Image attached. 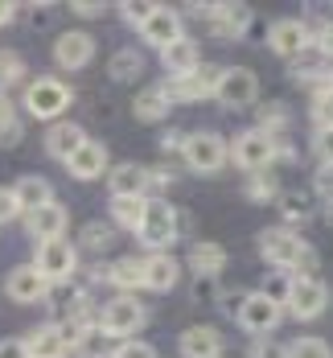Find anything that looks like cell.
I'll list each match as a JSON object with an SVG mask.
<instances>
[{"label": "cell", "mask_w": 333, "mask_h": 358, "mask_svg": "<svg viewBox=\"0 0 333 358\" xmlns=\"http://www.w3.org/2000/svg\"><path fill=\"white\" fill-rule=\"evenodd\" d=\"M99 329L108 334V338H124V342H132V334H140L148 325V309L136 301V296H111L108 305L99 309Z\"/></svg>", "instance_id": "6da1fadb"}, {"label": "cell", "mask_w": 333, "mask_h": 358, "mask_svg": "<svg viewBox=\"0 0 333 358\" xmlns=\"http://www.w3.org/2000/svg\"><path fill=\"white\" fill-rule=\"evenodd\" d=\"M309 243L296 235V231H288V227H267L263 235H259V255L272 264V268H280V272H296V264L309 255Z\"/></svg>", "instance_id": "7a4b0ae2"}, {"label": "cell", "mask_w": 333, "mask_h": 358, "mask_svg": "<svg viewBox=\"0 0 333 358\" xmlns=\"http://www.w3.org/2000/svg\"><path fill=\"white\" fill-rule=\"evenodd\" d=\"M219 66H198V71L189 74H169L165 83H161V91H165V99L169 103H198V99H210L214 95V87H219Z\"/></svg>", "instance_id": "3957f363"}, {"label": "cell", "mask_w": 333, "mask_h": 358, "mask_svg": "<svg viewBox=\"0 0 333 358\" xmlns=\"http://www.w3.org/2000/svg\"><path fill=\"white\" fill-rule=\"evenodd\" d=\"M74 103V91L62 83V78H34L29 83V91H25V108H29V115H37V120H58L62 111Z\"/></svg>", "instance_id": "277c9868"}, {"label": "cell", "mask_w": 333, "mask_h": 358, "mask_svg": "<svg viewBox=\"0 0 333 358\" xmlns=\"http://www.w3.org/2000/svg\"><path fill=\"white\" fill-rule=\"evenodd\" d=\"M226 161H235V165L247 169V173H259V169H267V165L276 161V144H272L267 132H259V128L239 132L235 141L226 144Z\"/></svg>", "instance_id": "5b68a950"}, {"label": "cell", "mask_w": 333, "mask_h": 358, "mask_svg": "<svg viewBox=\"0 0 333 358\" xmlns=\"http://www.w3.org/2000/svg\"><path fill=\"white\" fill-rule=\"evenodd\" d=\"M140 243L148 251H165L173 239H177V210L165 202V198H148L145 206V222H140Z\"/></svg>", "instance_id": "8992f818"}, {"label": "cell", "mask_w": 333, "mask_h": 358, "mask_svg": "<svg viewBox=\"0 0 333 358\" xmlns=\"http://www.w3.org/2000/svg\"><path fill=\"white\" fill-rule=\"evenodd\" d=\"M34 268L45 276V285H62V280H71L74 268H78V248H74L71 239H50V243H37Z\"/></svg>", "instance_id": "52a82bcc"}, {"label": "cell", "mask_w": 333, "mask_h": 358, "mask_svg": "<svg viewBox=\"0 0 333 358\" xmlns=\"http://www.w3.org/2000/svg\"><path fill=\"white\" fill-rule=\"evenodd\" d=\"M182 161L193 173H219L226 165V141L219 132H193L182 144Z\"/></svg>", "instance_id": "ba28073f"}, {"label": "cell", "mask_w": 333, "mask_h": 358, "mask_svg": "<svg viewBox=\"0 0 333 358\" xmlns=\"http://www.w3.org/2000/svg\"><path fill=\"white\" fill-rule=\"evenodd\" d=\"M284 305H288V313L296 322H313V317H321L330 309V288H325L321 276H296Z\"/></svg>", "instance_id": "9c48e42d"}, {"label": "cell", "mask_w": 333, "mask_h": 358, "mask_svg": "<svg viewBox=\"0 0 333 358\" xmlns=\"http://www.w3.org/2000/svg\"><path fill=\"white\" fill-rule=\"evenodd\" d=\"M214 99H219L222 108H251L259 99V78L256 71H247V66H226L219 74V87H214Z\"/></svg>", "instance_id": "30bf717a"}, {"label": "cell", "mask_w": 333, "mask_h": 358, "mask_svg": "<svg viewBox=\"0 0 333 358\" xmlns=\"http://www.w3.org/2000/svg\"><path fill=\"white\" fill-rule=\"evenodd\" d=\"M280 317H284V309H280L276 301H267L263 292H247L243 305H239V313H235V322L243 325L251 338H267V334L280 325Z\"/></svg>", "instance_id": "8fae6325"}, {"label": "cell", "mask_w": 333, "mask_h": 358, "mask_svg": "<svg viewBox=\"0 0 333 358\" xmlns=\"http://www.w3.org/2000/svg\"><path fill=\"white\" fill-rule=\"evenodd\" d=\"M140 37H145L148 45H156V50H169L173 41H182V37H185L182 13H177V8H169V4H152L148 21L140 25Z\"/></svg>", "instance_id": "7c38bea8"}, {"label": "cell", "mask_w": 333, "mask_h": 358, "mask_svg": "<svg viewBox=\"0 0 333 358\" xmlns=\"http://www.w3.org/2000/svg\"><path fill=\"white\" fill-rule=\"evenodd\" d=\"M267 45H272V54H280V58H300L309 45H313V34H309V25L304 21H296V17H284V21H272V29H267Z\"/></svg>", "instance_id": "4fadbf2b"}, {"label": "cell", "mask_w": 333, "mask_h": 358, "mask_svg": "<svg viewBox=\"0 0 333 358\" xmlns=\"http://www.w3.org/2000/svg\"><path fill=\"white\" fill-rule=\"evenodd\" d=\"M206 17H210V34L219 41H239L251 29V8L247 4H214V8H206Z\"/></svg>", "instance_id": "5bb4252c"}, {"label": "cell", "mask_w": 333, "mask_h": 358, "mask_svg": "<svg viewBox=\"0 0 333 358\" xmlns=\"http://www.w3.org/2000/svg\"><path fill=\"white\" fill-rule=\"evenodd\" d=\"M4 292H8V301H17V305H37V301H45V276L37 272L34 264H21V268H13L8 276H4Z\"/></svg>", "instance_id": "9a60e30c"}, {"label": "cell", "mask_w": 333, "mask_h": 358, "mask_svg": "<svg viewBox=\"0 0 333 358\" xmlns=\"http://www.w3.org/2000/svg\"><path fill=\"white\" fill-rule=\"evenodd\" d=\"M91 58H95V37L82 34V29H66V34L54 41V62L62 71H82Z\"/></svg>", "instance_id": "2e32d148"}, {"label": "cell", "mask_w": 333, "mask_h": 358, "mask_svg": "<svg viewBox=\"0 0 333 358\" xmlns=\"http://www.w3.org/2000/svg\"><path fill=\"white\" fill-rule=\"evenodd\" d=\"M87 144V132H82V124H71V120H58V124H50V132H45V152L54 157V161H71L74 152Z\"/></svg>", "instance_id": "e0dca14e"}, {"label": "cell", "mask_w": 333, "mask_h": 358, "mask_svg": "<svg viewBox=\"0 0 333 358\" xmlns=\"http://www.w3.org/2000/svg\"><path fill=\"white\" fill-rule=\"evenodd\" d=\"M66 173H71L74 181H95L108 173V148L99 141H87L78 152H74L71 161H66Z\"/></svg>", "instance_id": "ac0fdd59"}, {"label": "cell", "mask_w": 333, "mask_h": 358, "mask_svg": "<svg viewBox=\"0 0 333 358\" xmlns=\"http://www.w3.org/2000/svg\"><path fill=\"white\" fill-rule=\"evenodd\" d=\"M66 222H71V215H66V206L50 202V206H41V210H34L25 227H29V235H34L37 243H50V239H66Z\"/></svg>", "instance_id": "d6986e66"}, {"label": "cell", "mask_w": 333, "mask_h": 358, "mask_svg": "<svg viewBox=\"0 0 333 358\" xmlns=\"http://www.w3.org/2000/svg\"><path fill=\"white\" fill-rule=\"evenodd\" d=\"M108 189H111V198H145L148 169H145V165H136V161L115 165V169L108 173Z\"/></svg>", "instance_id": "ffe728a7"}, {"label": "cell", "mask_w": 333, "mask_h": 358, "mask_svg": "<svg viewBox=\"0 0 333 358\" xmlns=\"http://www.w3.org/2000/svg\"><path fill=\"white\" fill-rule=\"evenodd\" d=\"M177 276H182V268H177L173 255H165V251L145 255V288L148 292H173L177 288Z\"/></svg>", "instance_id": "44dd1931"}, {"label": "cell", "mask_w": 333, "mask_h": 358, "mask_svg": "<svg viewBox=\"0 0 333 358\" xmlns=\"http://www.w3.org/2000/svg\"><path fill=\"white\" fill-rule=\"evenodd\" d=\"M71 346L62 338V325H37L25 338V358H66Z\"/></svg>", "instance_id": "7402d4cb"}, {"label": "cell", "mask_w": 333, "mask_h": 358, "mask_svg": "<svg viewBox=\"0 0 333 358\" xmlns=\"http://www.w3.org/2000/svg\"><path fill=\"white\" fill-rule=\"evenodd\" d=\"M177 346H182V358H219L222 334L214 325H189Z\"/></svg>", "instance_id": "603a6c76"}, {"label": "cell", "mask_w": 333, "mask_h": 358, "mask_svg": "<svg viewBox=\"0 0 333 358\" xmlns=\"http://www.w3.org/2000/svg\"><path fill=\"white\" fill-rule=\"evenodd\" d=\"M13 198H17V210L34 215V210H41V206L54 202V185L45 178H37V173H29V178H21L13 185Z\"/></svg>", "instance_id": "cb8c5ba5"}, {"label": "cell", "mask_w": 333, "mask_h": 358, "mask_svg": "<svg viewBox=\"0 0 333 358\" xmlns=\"http://www.w3.org/2000/svg\"><path fill=\"white\" fill-rule=\"evenodd\" d=\"M108 285L124 288V296H128V288H145V255H119V259H111Z\"/></svg>", "instance_id": "d4e9b609"}, {"label": "cell", "mask_w": 333, "mask_h": 358, "mask_svg": "<svg viewBox=\"0 0 333 358\" xmlns=\"http://www.w3.org/2000/svg\"><path fill=\"white\" fill-rule=\"evenodd\" d=\"M161 58H165L169 74H189V71H198V66H202V50H198V41H193V37L173 41L169 50H161Z\"/></svg>", "instance_id": "484cf974"}, {"label": "cell", "mask_w": 333, "mask_h": 358, "mask_svg": "<svg viewBox=\"0 0 333 358\" xmlns=\"http://www.w3.org/2000/svg\"><path fill=\"white\" fill-rule=\"evenodd\" d=\"M189 268H193L202 280L219 276L222 268H226V248H222V243H193V248H189Z\"/></svg>", "instance_id": "4316f807"}, {"label": "cell", "mask_w": 333, "mask_h": 358, "mask_svg": "<svg viewBox=\"0 0 333 358\" xmlns=\"http://www.w3.org/2000/svg\"><path fill=\"white\" fill-rule=\"evenodd\" d=\"M169 99H165V91L161 87H148V91H140L136 99H132V115L140 120V124H161L165 115H169Z\"/></svg>", "instance_id": "83f0119b"}, {"label": "cell", "mask_w": 333, "mask_h": 358, "mask_svg": "<svg viewBox=\"0 0 333 358\" xmlns=\"http://www.w3.org/2000/svg\"><path fill=\"white\" fill-rule=\"evenodd\" d=\"M145 206L148 198H111L108 210H111V227L119 231H140V222H145Z\"/></svg>", "instance_id": "f1b7e54d"}, {"label": "cell", "mask_w": 333, "mask_h": 358, "mask_svg": "<svg viewBox=\"0 0 333 358\" xmlns=\"http://www.w3.org/2000/svg\"><path fill=\"white\" fill-rule=\"evenodd\" d=\"M276 202H280V215H284V222H288V231H293L296 222H309L313 210H317L309 189H288V194H280Z\"/></svg>", "instance_id": "f546056e"}, {"label": "cell", "mask_w": 333, "mask_h": 358, "mask_svg": "<svg viewBox=\"0 0 333 358\" xmlns=\"http://www.w3.org/2000/svg\"><path fill=\"white\" fill-rule=\"evenodd\" d=\"M108 74L115 83H136L145 74V54L140 50H115L108 62Z\"/></svg>", "instance_id": "4dcf8cb0"}, {"label": "cell", "mask_w": 333, "mask_h": 358, "mask_svg": "<svg viewBox=\"0 0 333 358\" xmlns=\"http://www.w3.org/2000/svg\"><path fill=\"white\" fill-rule=\"evenodd\" d=\"M330 58H321L317 50H304L300 58H293V78L296 83H317L321 87V78H330Z\"/></svg>", "instance_id": "1f68e13d"}, {"label": "cell", "mask_w": 333, "mask_h": 358, "mask_svg": "<svg viewBox=\"0 0 333 358\" xmlns=\"http://www.w3.org/2000/svg\"><path fill=\"white\" fill-rule=\"evenodd\" d=\"M115 243V227L111 222H87L82 231H78V251H91V255H99V251H111Z\"/></svg>", "instance_id": "d6a6232c"}, {"label": "cell", "mask_w": 333, "mask_h": 358, "mask_svg": "<svg viewBox=\"0 0 333 358\" xmlns=\"http://www.w3.org/2000/svg\"><path fill=\"white\" fill-rule=\"evenodd\" d=\"M243 198H247V202H276V198H280V181H276V173H272V169L247 173Z\"/></svg>", "instance_id": "836d02e7"}, {"label": "cell", "mask_w": 333, "mask_h": 358, "mask_svg": "<svg viewBox=\"0 0 333 358\" xmlns=\"http://www.w3.org/2000/svg\"><path fill=\"white\" fill-rule=\"evenodd\" d=\"M284 358H333V346L325 338H313V334H304V338H296L284 346Z\"/></svg>", "instance_id": "e575fe53"}, {"label": "cell", "mask_w": 333, "mask_h": 358, "mask_svg": "<svg viewBox=\"0 0 333 358\" xmlns=\"http://www.w3.org/2000/svg\"><path fill=\"white\" fill-rule=\"evenodd\" d=\"M293 272H280V268H272L267 276H263V285H259V292L267 296V301H276L280 309H284V301H288V292H293Z\"/></svg>", "instance_id": "d590c367"}, {"label": "cell", "mask_w": 333, "mask_h": 358, "mask_svg": "<svg viewBox=\"0 0 333 358\" xmlns=\"http://www.w3.org/2000/svg\"><path fill=\"white\" fill-rule=\"evenodd\" d=\"M309 115H313V124H317V128H333V91L325 87V83H321V87H313Z\"/></svg>", "instance_id": "8d00e7d4"}, {"label": "cell", "mask_w": 333, "mask_h": 358, "mask_svg": "<svg viewBox=\"0 0 333 358\" xmlns=\"http://www.w3.org/2000/svg\"><path fill=\"white\" fill-rule=\"evenodd\" d=\"M21 78H25V58L13 54V50H0V95H4L13 83H21Z\"/></svg>", "instance_id": "74e56055"}, {"label": "cell", "mask_w": 333, "mask_h": 358, "mask_svg": "<svg viewBox=\"0 0 333 358\" xmlns=\"http://www.w3.org/2000/svg\"><path fill=\"white\" fill-rule=\"evenodd\" d=\"M284 128H288V108H284V103H263V108H259V132L280 136Z\"/></svg>", "instance_id": "f35d334b"}, {"label": "cell", "mask_w": 333, "mask_h": 358, "mask_svg": "<svg viewBox=\"0 0 333 358\" xmlns=\"http://www.w3.org/2000/svg\"><path fill=\"white\" fill-rule=\"evenodd\" d=\"M148 13H152V4H140V0H128V4H119V17H124L132 29H140V25H145Z\"/></svg>", "instance_id": "ab89813d"}, {"label": "cell", "mask_w": 333, "mask_h": 358, "mask_svg": "<svg viewBox=\"0 0 333 358\" xmlns=\"http://www.w3.org/2000/svg\"><path fill=\"white\" fill-rule=\"evenodd\" d=\"M21 136H25V124H21L17 115L0 120V148H13V144H21Z\"/></svg>", "instance_id": "60d3db41"}, {"label": "cell", "mask_w": 333, "mask_h": 358, "mask_svg": "<svg viewBox=\"0 0 333 358\" xmlns=\"http://www.w3.org/2000/svg\"><path fill=\"white\" fill-rule=\"evenodd\" d=\"M313 152L321 157V165H333V128H317L313 132Z\"/></svg>", "instance_id": "b9f144b4"}, {"label": "cell", "mask_w": 333, "mask_h": 358, "mask_svg": "<svg viewBox=\"0 0 333 358\" xmlns=\"http://www.w3.org/2000/svg\"><path fill=\"white\" fill-rule=\"evenodd\" d=\"M111 358H156V350H152L148 342H136V338H132V342H124L119 350H111Z\"/></svg>", "instance_id": "7bdbcfd3"}, {"label": "cell", "mask_w": 333, "mask_h": 358, "mask_svg": "<svg viewBox=\"0 0 333 358\" xmlns=\"http://www.w3.org/2000/svg\"><path fill=\"white\" fill-rule=\"evenodd\" d=\"M313 189L330 202L333 198V165H317V173H313Z\"/></svg>", "instance_id": "ee69618b"}, {"label": "cell", "mask_w": 333, "mask_h": 358, "mask_svg": "<svg viewBox=\"0 0 333 358\" xmlns=\"http://www.w3.org/2000/svg\"><path fill=\"white\" fill-rule=\"evenodd\" d=\"M313 50H317L321 58H333V21H325V25L313 34Z\"/></svg>", "instance_id": "f6af8a7d"}, {"label": "cell", "mask_w": 333, "mask_h": 358, "mask_svg": "<svg viewBox=\"0 0 333 358\" xmlns=\"http://www.w3.org/2000/svg\"><path fill=\"white\" fill-rule=\"evenodd\" d=\"M247 355H251V358H284V346H276L272 338H256Z\"/></svg>", "instance_id": "bcb514c9"}, {"label": "cell", "mask_w": 333, "mask_h": 358, "mask_svg": "<svg viewBox=\"0 0 333 358\" xmlns=\"http://www.w3.org/2000/svg\"><path fill=\"white\" fill-rule=\"evenodd\" d=\"M21 215L17 210V198H13V185H0V222H13Z\"/></svg>", "instance_id": "7dc6e473"}, {"label": "cell", "mask_w": 333, "mask_h": 358, "mask_svg": "<svg viewBox=\"0 0 333 358\" xmlns=\"http://www.w3.org/2000/svg\"><path fill=\"white\" fill-rule=\"evenodd\" d=\"M0 358H25V342L21 338H4L0 342Z\"/></svg>", "instance_id": "c3c4849f"}, {"label": "cell", "mask_w": 333, "mask_h": 358, "mask_svg": "<svg viewBox=\"0 0 333 358\" xmlns=\"http://www.w3.org/2000/svg\"><path fill=\"white\" fill-rule=\"evenodd\" d=\"M74 17H103V4H95V0H78V4H74Z\"/></svg>", "instance_id": "681fc988"}, {"label": "cell", "mask_w": 333, "mask_h": 358, "mask_svg": "<svg viewBox=\"0 0 333 358\" xmlns=\"http://www.w3.org/2000/svg\"><path fill=\"white\" fill-rule=\"evenodd\" d=\"M182 144H185V136H182V132H165V141H161V148H165V152H182Z\"/></svg>", "instance_id": "f907efd6"}, {"label": "cell", "mask_w": 333, "mask_h": 358, "mask_svg": "<svg viewBox=\"0 0 333 358\" xmlns=\"http://www.w3.org/2000/svg\"><path fill=\"white\" fill-rule=\"evenodd\" d=\"M13 17H17V4H4V0H0V29L13 25Z\"/></svg>", "instance_id": "816d5d0a"}, {"label": "cell", "mask_w": 333, "mask_h": 358, "mask_svg": "<svg viewBox=\"0 0 333 358\" xmlns=\"http://www.w3.org/2000/svg\"><path fill=\"white\" fill-rule=\"evenodd\" d=\"M325 222H330V227H333V198H330V202H325Z\"/></svg>", "instance_id": "f5cc1de1"}, {"label": "cell", "mask_w": 333, "mask_h": 358, "mask_svg": "<svg viewBox=\"0 0 333 358\" xmlns=\"http://www.w3.org/2000/svg\"><path fill=\"white\" fill-rule=\"evenodd\" d=\"M325 87H330V91H333V66H330V78H325Z\"/></svg>", "instance_id": "db71d44e"}]
</instances>
